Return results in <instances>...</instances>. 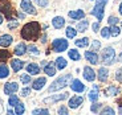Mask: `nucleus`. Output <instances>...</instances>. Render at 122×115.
<instances>
[{"label": "nucleus", "mask_w": 122, "mask_h": 115, "mask_svg": "<svg viewBox=\"0 0 122 115\" xmlns=\"http://www.w3.org/2000/svg\"><path fill=\"white\" fill-rule=\"evenodd\" d=\"M40 32H41V27L37 21H30L27 23L24 27L21 28V38L27 40V41H36L40 36Z\"/></svg>", "instance_id": "obj_1"}, {"label": "nucleus", "mask_w": 122, "mask_h": 115, "mask_svg": "<svg viewBox=\"0 0 122 115\" xmlns=\"http://www.w3.org/2000/svg\"><path fill=\"white\" fill-rule=\"evenodd\" d=\"M70 81H72V74H70V73H68V74H65V76L58 77L56 81L52 82V85L48 87V91H49V93H53V91L61 90V89L66 87L68 83H69Z\"/></svg>", "instance_id": "obj_2"}, {"label": "nucleus", "mask_w": 122, "mask_h": 115, "mask_svg": "<svg viewBox=\"0 0 122 115\" xmlns=\"http://www.w3.org/2000/svg\"><path fill=\"white\" fill-rule=\"evenodd\" d=\"M107 1H109V0H97V1H96L94 8L92 9V12H90V15L96 16V17H97V20H98L100 23H101V20L104 19L105 5L107 4Z\"/></svg>", "instance_id": "obj_3"}, {"label": "nucleus", "mask_w": 122, "mask_h": 115, "mask_svg": "<svg viewBox=\"0 0 122 115\" xmlns=\"http://www.w3.org/2000/svg\"><path fill=\"white\" fill-rule=\"evenodd\" d=\"M101 60L105 65H113L114 64V60H116V52L112 46H107L102 50L101 53Z\"/></svg>", "instance_id": "obj_4"}, {"label": "nucleus", "mask_w": 122, "mask_h": 115, "mask_svg": "<svg viewBox=\"0 0 122 115\" xmlns=\"http://www.w3.org/2000/svg\"><path fill=\"white\" fill-rule=\"evenodd\" d=\"M69 46V41L65 38H56L52 41V49L57 53H61V52H65Z\"/></svg>", "instance_id": "obj_5"}, {"label": "nucleus", "mask_w": 122, "mask_h": 115, "mask_svg": "<svg viewBox=\"0 0 122 115\" xmlns=\"http://www.w3.org/2000/svg\"><path fill=\"white\" fill-rule=\"evenodd\" d=\"M0 12L5 16L7 20H13V9H12V4L9 1L3 0V3L0 4Z\"/></svg>", "instance_id": "obj_6"}, {"label": "nucleus", "mask_w": 122, "mask_h": 115, "mask_svg": "<svg viewBox=\"0 0 122 115\" xmlns=\"http://www.w3.org/2000/svg\"><path fill=\"white\" fill-rule=\"evenodd\" d=\"M20 7H21V9L24 11L25 13H28V15H36L37 13L36 8L33 7V4H32L30 0H21Z\"/></svg>", "instance_id": "obj_7"}, {"label": "nucleus", "mask_w": 122, "mask_h": 115, "mask_svg": "<svg viewBox=\"0 0 122 115\" xmlns=\"http://www.w3.org/2000/svg\"><path fill=\"white\" fill-rule=\"evenodd\" d=\"M69 97L68 93H64V94H55L52 97H48L44 99V103H48V105H55L56 102H60V101H64Z\"/></svg>", "instance_id": "obj_8"}, {"label": "nucleus", "mask_w": 122, "mask_h": 115, "mask_svg": "<svg viewBox=\"0 0 122 115\" xmlns=\"http://www.w3.org/2000/svg\"><path fill=\"white\" fill-rule=\"evenodd\" d=\"M17 90H19V83H16V82H7L4 85V94H7V95L15 94Z\"/></svg>", "instance_id": "obj_9"}, {"label": "nucleus", "mask_w": 122, "mask_h": 115, "mask_svg": "<svg viewBox=\"0 0 122 115\" xmlns=\"http://www.w3.org/2000/svg\"><path fill=\"white\" fill-rule=\"evenodd\" d=\"M70 89L76 93H82V91H85V85L80 79H72L70 81Z\"/></svg>", "instance_id": "obj_10"}, {"label": "nucleus", "mask_w": 122, "mask_h": 115, "mask_svg": "<svg viewBox=\"0 0 122 115\" xmlns=\"http://www.w3.org/2000/svg\"><path fill=\"white\" fill-rule=\"evenodd\" d=\"M82 103H84V98L82 97H80V95H74V97H72L69 99L68 106H69L70 109H77V107H80Z\"/></svg>", "instance_id": "obj_11"}, {"label": "nucleus", "mask_w": 122, "mask_h": 115, "mask_svg": "<svg viewBox=\"0 0 122 115\" xmlns=\"http://www.w3.org/2000/svg\"><path fill=\"white\" fill-rule=\"evenodd\" d=\"M85 58L90 62L92 65H97L98 64V60H100V57H98V54L96 53L94 50H88L85 52Z\"/></svg>", "instance_id": "obj_12"}, {"label": "nucleus", "mask_w": 122, "mask_h": 115, "mask_svg": "<svg viewBox=\"0 0 122 115\" xmlns=\"http://www.w3.org/2000/svg\"><path fill=\"white\" fill-rule=\"evenodd\" d=\"M84 78L86 79V81H89V82H93L96 79V72L93 69H92L90 66H85L84 67Z\"/></svg>", "instance_id": "obj_13"}, {"label": "nucleus", "mask_w": 122, "mask_h": 115, "mask_svg": "<svg viewBox=\"0 0 122 115\" xmlns=\"http://www.w3.org/2000/svg\"><path fill=\"white\" fill-rule=\"evenodd\" d=\"M46 83V78L45 77H40V78L35 79L33 82H32V89L33 90H41V89L45 86Z\"/></svg>", "instance_id": "obj_14"}, {"label": "nucleus", "mask_w": 122, "mask_h": 115, "mask_svg": "<svg viewBox=\"0 0 122 115\" xmlns=\"http://www.w3.org/2000/svg\"><path fill=\"white\" fill-rule=\"evenodd\" d=\"M13 41V37L11 34H3L0 36V46L1 48H8Z\"/></svg>", "instance_id": "obj_15"}, {"label": "nucleus", "mask_w": 122, "mask_h": 115, "mask_svg": "<svg viewBox=\"0 0 122 115\" xmlns=\"http://www.w3.org/2000/svg\"><path fill=\"white\" fill-rule=\"evenodd\" d=\"M11 67L15 73H17L24 67V62L21 60H19V58H13V60H11Z\"/></svg>", "instance_id": "obj_16"}, {"label": "nucleus", "mask_w": 122, "mask_h": 115, "mask_svg": "<svg viewBox=\"0 0 122 115\" xmlns=\"http://www.w3.org/2000/svg\"><path fill=\"white\" fill-rule=\"evenodd\" d=\"M44 73H46V76L53 77L56 74V64L55 62H48L44 66Z\"/></svg>", "instance_id": "obj_17"}, {"label": "nucleus", "mask_w": 122, "mask_h": 115, "mask_svg": "<svg viewBox=\"0 0 122 115\" xmlns=\"http://www.w3.org/2000/svg\"><path fill=\"white\" fill-rule=\"evenodd\" d=\"M97 77H98V81L100 82H106L107 77H109V72H107L106 67H100L97 72Z\"/></svg>", "instance_id": "obj_18"}, {"label": "nucleus", "mask_w": 122, "mask_h": 115, "mask_svg": "<svg viewBox=\"0 0 122 115\" xmlns=\"http://www.w3.org/2000/svg\"><path fill=\"white\" fill-rule=\"evenodd\" d=\"M27 50H28V46L25 45L24 43H19L17 45L15 46L13 53H15L16 56H23V54H25V53H27Z\"/></svg>", "instance_id": "obj_19"}, {"label": "nucleus", "mask_w": 122, "mask_h": 115, "mask_svg": "<svg viewBox=\"0 0 122 115\" xmlns=\"http://www.w3.org/2000/svg\"><path fill=\"white\" fill-rule=\"evenodd\" d=\"M69 17L73 19V20H81V19L85 17V12H84L82 9H76V11H70L69 13Z\"/></svg>", "instance_id": "obj_20"}, {"label": "nucleus", "mask_w": 122, "mask_h": 115, "mask_svg": "<svg viewBox=\"0 0 122 115\" xmlns=\"http://www.w3.org/2000/svg\"><path fill=\"white\" fill-rule=\"evenodd\" d=\"M52 25L56 28V29H61V28H64L65 19L61 17V16H56V17H53V20H52Z\"/></svg>", "instance_id": "obj_21"}, {"label": "nucleus", "mask_w": 122, "mask_h": 115, "mask_svg": "<svg viewBox=\"0 0 122 115\" xmlns=\"http://www.w3.org/2000/svg\"><path fill=\"white\" fill-rule=\"evenodd\" d=\"M25 69H27V72L29 73L30 76H37V74L40 73V66H39V65H36V64H33V62L28 64Z\"/></svg>", "instance_id": "obj_22"}, {"label": "nucleus", "mask_w": 122, "mask_h": 115, "mask_svg": "<svg viewBox=\"0 0 122 115\" xmlns=\"http://www.w3.org/2000/svg\"><path fill=\"white\" fill-rule=\"evenodd\" d=\"M119 94V89L117 87V86H109V87L105 90V95L106 97H114V95H118Z\"/></svg>", "instance_id": "obj_23"}, {"label": "nucleus", "mask_w": 122, "mask_h": 115, "mask_svg": "<svg viewBox=\"0 0 122 115\" xmlns=\"http://www.w3.org/2000/svg\"><path fill=\"white\" fill-rule=\"evenodd\" d=\"M55 64H56V67H57L58 70H62V69L66 67L68 62H66V60H65L64 57H58L57 60L55 61Z\"/></svg>", "instance_id": "obj_24"}, {"label": "nucleus", "mask_w": 122, "mask_h": 115, "mask_svg": "<svg viewBox=\"0 0 122 115\" xmlns=\"http://www.w3.org/2000/svg\"><path fill=\"white\" fill-rule=\"evenodd\" d=\"M74 44H76L77 48H86V46L89 45V38L88 37H82V38H78L74 41Z\"/></svg>", "instance_id": "obj_25"}, {"label": "nucleus", "mask_w": 122, "mask_h": 115, "mask_svg": "<svg viewBox=\"0 0 122 115\" xmlns=\"http://www.w3.org/2000/svg\"><path fill=\"white\" fill-rule=\"evenodd\" d=\"M68 56H69L70 60H73V61H80V58H81V54L78 53L77 49H70L68 52Z\"/></svg>", "instance_id": "obj_26"}, {"label": "nucleus", "mask_w": 122, "mask_h": 115, "mask_svg": "<svg viewBox=\"0 0 122 115\" xmlns=\"http://www.w3.org/2000/svg\"><path fill=\"white\" fill-rule=\"evenodd\" d=\"M9 76V69L5 64H1L0 65V79L3 78H7Z\"/></svg>", "instance_id": "obj_27"}, {"label": "nucleus", "mask_w": 122, "mask_h": 115, "mask_svg": "<svg viewBox=\"0 0 122 115\" xmlns=\"http://www.w3.org/2000/svg\"><path fill=\"white\" fill-rule=\"evenodd\" d=\"M89 27V21L88 20H82V21H80L78 24H77V32H85L86 29H88Z\"/></svg>", "instance_id": "obj_28"}, {"label": "nucleus", "mask_w": 122, "mask_h": 115, "mask_svg": "<svg viewBox=\"0 0 122 115\" xmlns=\"http://www.w3.org/2000/svg\"><path fill=\"white\" fill-rule=\"evenodd\" d=\"M89 101L90 102H97V99H98V97H100V94H98V90L97 89H93V90L89 93Z\"/></svg>", "instance_id": "obj_29"}, {"label": "nucleus", "mask_w": 122, "mask_h": 115, "mask_svg": "<svg viewBox=\"0 0 122 115\" xmlns=\"http://www.w3.org/2000/svg\"><path fill=\"white\" fill-rule=\"evenodd\" d=\"M19 102H20V99H19L17 95H13V94H11V95H9L8 103H9V106H11V107H15Z\"/></svg>", "instance_id": "obj_30"}, {"label": "nucleus", "mask_w": 122, "mask_h": 115, "mask_svg": "<svg viewBox=\"0 0 122 115\" xmlns=\"http://www.w3.org/2000/svg\"><path fill=\"white\" fill-rule=\"evenodd\" d=\"M65 33H66L68 38H74L76 34H77V29H74V28H72V27H68L66 30H65Z\"/></svg>", "instance_id": "obj_31"}, {"label": "nucleus", "mask_w": 122, "mask_h": 115, "mask_svg": "<svg viewBox=\"0 0 122 115\" xmlns=\"http://www.w3.org/2000/svg\"><path fill=\"white\" fill-rule=\"evenodd\" d=\"M8 58H11V52L5 49H0V61H5Z\"/></svg>", "instance_id": "obj_32"}, {"label": "nucleus", "mask_w": 122, "mask_h": 115, "mask_svg": "<svg viewBox=\"0 0 122 115\" xmlns=\"http://www.w3.org/2000/svg\"><path fill=\"white\" fill-rule=\"evenodd\" d=\"M24 111H25V106L23 105V103H20V102H19L17 105L15 106V114L21 115V114H24Z\"/></svg>", "instance_id": "obj_33"}, {"label": "nucleus", "mask_w": 122, "mask_h": 115, "mask_svg": "<svg viewBox=\"0 0 122 115\" xmlns=\"http://www.w3.org/2000/svg\"><path fill=\"white\" fill-rule=\"evenodd\" d=\"M121 33V29H119L117 25H110V36L112 37H117Z\"/></svg>", "instance_id": "obj_34"}, {"label": "nucleus", "mask_w": 122, "mask_h": 115, "mask_svg": "<svg viewBox=\"0 0 122 115\" xmlns=\"http://www.w3.org/2000/svg\"><path fill=\"white\" fill-rule=\"evenodd\" d=\"M20 81H21V83H24V85L30 83V74H29V73H28V74H21Z\"/></svg>", "instance_id": "obj_35"}, {"label": "nucleus", "mask_w": 122, "mask_h": 115, "mask_svg": "<svg viewBox=\"0 0 122 115\" xmlns=\"http://www.w3.org/2000/svg\"><path fill=\"white\" fill-rule=\"evenodd\" d=\"M102 107V103H97V102H93L90 107V111L92 112H100V109Z\"/></svg>", "instance_id": "obj_36"}, {"label": "nucleus", "mask_w": 122, "mask_h": 115, "mask_svg": "<svg viewBox=\"0 0 122 115\" xmlns=\"http://www.w3.org/2000/svg\"><path fill=\"white\" fill-rule=\"evenodd\" d=\"M101 36L104 37V38H109L110 37V28H107V27L102 28L101 29Z\"/></svg>", "instance_id": "obj_37"}, {"label": "nucleus", "mask_w": 122, "mask_h": 115, "mask_svg": "<svg viewBox=\"0 0 122 115\" xmlns=\"http://www.w3.org/2000/svg\"><path fill=\"white\" fill-rule=\"evenodd\" d=\"M28 50H29L30 54H33V56H39L40 54V52H39V49H37V46H35V45H29V46H28Z\"/></svg>", "instance_id": "obj_38"}, {"label": "nucleus", "mask_w": 122, "mask_h": 115, "mask_svg": "<svg viewBox=\"0 0 122 115\" xmlns=\"http://www.w3.org/2000/svg\"><path fill=\"white\" fill-rule=\"evenodd\" d=\"M118 17H116V16H109V19H107V23H109V25H117L118 24Z\"/></svg>", "instance_id": "obj_39"}, {"label": "nucleus", "mask_w": 122, "mask_h": 115, "mask_svg": "<svg viewBox=\"0 0 122 115\" xmlns=\"http://www.w3.org/2000/svg\"><path fill=\"white\" fill-rule=\"evenodd\" d=\"M32 114H33V115H37V114H46V115H48L49 114V110H46V109H36V110L32 111Z\"/></svg>", "instance_id": "obj_40"}, {"label": "nucleus", "mask_w": 122, "mask_h": 115, "mask_svg": "<svg viewBox=\"0 0 122 115\" xmlns=\"http://www.w3.org/2000/svg\"><path fill=\"white\" fill-rule=\"evenodd\" d=\"M101 48V43L98 41V40H94L93 43H92V50H94V52H97L98 49Z\"/></svg>", "instance_id": "obj_41"}, {"label": "nucleus", "mask_w": 122, "mask_h": 115, "mask_svg": "<svg viewBox=\"0 0 122 115\" xmlns=\"http://www.w3.org/2000/svg\"><path fill=\"white\" fill-rule=\"evenodd\" d=\"M101 114L102 115H105V114H110V115H114V110L112 109V107H105L104 110H101Z\"/></svg>", "instance_id": "obj_42"}, {"label": "nucleus", "mask_w": 122, "mask_h": 115, "mask_svg": "<svg viewBox=\"0 0 122 115\" xmlns=\"http://www.w3.org/2000/svg\"><path fill=\"white\" fill-rule=\"evenodd\" d=\"M19 27V21H13V20H11V21L8 23V28L9 29H15V28H17Z\"/></svg>", "instance_id": "obj_43"}, {"label": "nucleus", "mask_w": 122, "mask_h": 115, "mask_svg": "<svg viewBox=\"0 0 122 115\" xmlns=\"http://www.w3.org/2000/svg\"><path fill=\"white\" fill-rule=\"evenodd\" d=\"M116 79H117L118 82H122V67L116 72Z\"/></svg>", "instance_id": "obj_44"}, {"label": "nucleus", "mask_w": 122, "mask_h": 115, "mask_svg": "<svg viewBox=\"0 0 122 115\" xmlns=\"http://www.w3.org/2000/svg\"><path fill=\"white\" fill-rule=\"evenodd\" d=\"M57 112H58L60 115H68V109H66L65 106H61L60 109L57 110Z\"/></svg>", "instance_id": "obj_45"}, {"label": "nucleus", "mask_w": 122, "mask_h": 115, "mask_svg": "<svg viewBox=\"0 0 122 115\" xmlns=\"http://www.w3.org/2000/svg\"><path fill=\"white\" fill-rule=\"evenodd\" d=\"M35 1H36V4L40 5V7H46L48 5V0H35Z\"/></svg>", "instance_id": "obj_46"}, {"label": "nucleus", "mask_w": 122, "mask_h": 115, "mask_svg": "<svg viewBox=\"0 0 122 115\" xmlns=\"http://www.w3.org/2000/svg\"><path fill=\"white\" fill-rule=\"evenodd\" d=\"M29 94H30V89L29 87H24L21 90V95H23V97H28Z\"/></svg>", "instance_id": "obj_47"}, {"label": "nucleus", "mask_w": 122, "mask_h": 115, "mask_svg": "<svg viewBox=\"0 0 122 115\" xmlns=\"http://www.w3.org/2000/svg\"><path fill=\"white\" fill-rule=\"evenodd\" d=\"M92 29H93V32H98L100 30V21L94 23V24L92 25Z\"/></svg>", "instance_id": "obj_48"}, {"label": "nucleus", "mask_w": 122, "mask_h": 115, "mask_svg": "<svg viewBox=\"0 0 122 115\" xmlns=\"http://www.w3.org/2000/svg\"><path fill=\"white\" fill-rule=\"evenodd\" d=\"M41 43H43V44H45V43H46V34H44V36L41 37Z\"/></svg>", "instance_id": "obj_49"}, {"label": "nucleus", "mask_w": 122, "mask_h": 115, "mask_svg": "<svg viewBox=\"0 0 122 115\" xmlns=\"http://www.w3.org/2000/svg\"><path fill=\"white\" fill-rule=\"evenodd\" d=\"M118 11H119V15L122 16V1H121V4H119V8H118Z\"/></svg>", "instance_id": "obj_50"}, {"label": "nucleus", "mask_w": 122, "mask_h": 115, "mask_svg": "<svg viewBox=\"0 0 122 115\" xmlns=\"http://www.w3.org/2000/svg\"><path fill=\"white\" fill-rule=\"evenodd\" d=\"M3 20H4V19H3V15H1V12H0V24H3Z\"/></svg>", "instance_id": "obj_51"}, {"label": "nucleus", "mask_w": 122, "mask_h": 115, "mask_svg": "<svg viewBox=\"0 0 122 115\" xmlns=\"http://www.w3.org/2000/svg\"><path fill=\"white\" fill-rule=\"evenodd\" d=\"M46 64H48V62H46V61H41V66H43V67H44V66H45V65H46Z\"/></svg>", "instance_id": "obj_52"}, {"label": "nucleus", "mask_w": 122, "mask_h": 115, "mask_svg": "<svg viewBox=\"0 0 122 115\" xmlns=\"http://www.w3.org/2000/svg\"><path fill=\"white\" fill-rule=\"evenodd\" d=\"M19 19H23V17H24V13H19Z\"/></svg>", "instance_id": "obj_53"}, {"label": "nucleus", "mask_w": 122, "mask_h": 115, "mask_svg": "<svg viewBox=\"0 0 122 115\" xmlns=\"http://www.w3.org/2000/svg\"><path fill=\"white\" fill-rule=\"evenodd\" d=\"M7 112H8V114H11V115H12V114H13V111H12V109H8V111H7Z\"/></svg>", "instance_id": "obj_54"}, {"label": "nucleus", "mask_w": 122, "mask_h": 115, "mask_svg": "<svg viewBox=\"0 0 122 115\" xmlns=\"http://www.w3.org/2000/svg\"><path fill=\"white\" fill-rule=\"evenodd\" d=\"M118 60H119V62H122V53L119 54V57H118Z\"/></svg>", "instance_id": "obj_55"}, {"label": "nucleus", "mask_w": 122, "mask_h": 115, "mask_svg": "<svg viewBox=\"0 0 122 115\" xmlns=\"http://www.w3.org/2000/svg\"><path fill=\"white\" fill-rule=\"evenodd\" d=\"M118 111H119V114H122V106H121V105H119V110H118Z\"/></svg>", "instance_id": "obj_56"}, {"label": "nucleus", "mask_w": 122, "mask_h": 115, "mask_svg": "<svg viewBox=\"0 0 122 115\" xmlns=\"http://www.w3.org/2000/svg\"><path fill=\"white\" fill-rule=\"evenodd\" d=\"M121 28H122V23H121Z\"/></svg>", "instance_id": "obj_57"}, {"label": "nucleus", "mask_w": 122, "mask_h": 115, "mask_svg": "<svg viewBox=\"0 0 122 115\" xmlns=\"http://www.w3.org/2000/svg\"><path fill=\"white\" fill-rule=\"evenodd\" d=\"M1 1H3V0H1Z\"/></svg>", "instance_id": "obj_58"}]
</instances>
